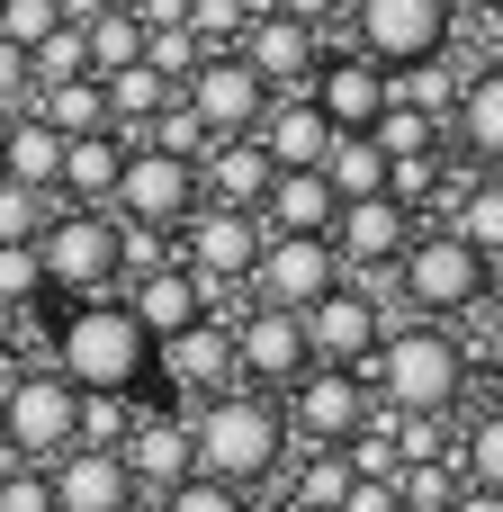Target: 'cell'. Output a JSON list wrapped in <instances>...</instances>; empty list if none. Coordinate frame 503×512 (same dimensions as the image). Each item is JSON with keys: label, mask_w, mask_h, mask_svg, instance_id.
Here are the masks:
<instances>
[{"label": "cell", "mask_w": 503, "mask_h": 512, "mask_svg": "<svg viewBox=\"0 0 503 512\" xmlns=\"http://www.w3.org/2000/svg\"><path fill=\"white\" fill-rule=\"evenodd\" d=\"M45 369L72 396H144L153 387V342L126 315V297H81L45 315Z\"/></svg>", "instance_id": "6da1fadb"}, {"label": "cell", "mask_w": 503, "mask_h": 512, "mask_svg": "<svg viewBox=\"0 0 503 512\" xmlns=\"http://www.w3.org/2000/svg\"><path fill=\"white\" fill-rule=\"evenodd\" d=\"M189 432H198V477H216L234 495H270L297 450L279 396H261V387H225V396L189 405Z\"/></svg>", "instance_id": "7a4b0ae2"}, {"label": "cell", "mask_w": 503, "mask_h": 512, "mask_svg": "<svg viewBox=\"0 0 503 512\" xmlns=\"http://www.w3.org/2000/svg\"><path fill=\"white\" fill-rule=\"evenodd\" d=\"M468 369L477 360H468V342L450 324L405 315V324H387V342H378V360L360 378H369V396L387 414H459L468 405Z\"/></svg>", "instance_id": "3957f363"}, {"label": "cell", "mask_w": 503, "mask_h": 512, "mask_svg": "<svg viewBox=\"0 0 503 512\" xmlns=\"http://www.w3.org/2000/svg\"><path fill=\"white\" fill-rule=\"evenodd\" d=\"M396 297H405V315H423V324H477L486 315V297H495V270L450 234V225H423L414 243H405V261H396Z\"/></svg>", "instance_id": "277c9868"}, {"label": "cell", "mask_w": 503, "mask_h": 512, "mask_svg": "<svg viewBox=\"0 0 503 512\" xmlns=\"http://www.w3.org/2000/svg\"><path fill=\"white\" fill-rule=\"evenodd\" d=\"M36 270H45V306H81V297H117L126 279V243L108 207H54L36 234Z\"/></svg>", "instance_id": "5b68a950"}, {"label": "cell", "mask_w": 503, "mask_h": 512, "mask_svg": "<svg viewBox=\"0 0 503 512\" xmlns=\"http://www.w3.org/2000/svg\"><path fill=\"white\" fill-rule=\"evenodd\" d=\"M261 216L252 207H216V198H198L189 207V225L171 234V252H180V270L216 297V315H234L243 306V279H252V261H261Z\"/></svg>", "instance_id": "8992f818"}, {"label": "cell", "mask_w": 503, "mask_h": 512, "mask_svg": "<svg viewBox=\"0 0 503 512\" xmlns=\"http://www.w3.org/2000/svg\"><path fill=\"white\" fill-rule=\"evenodd\" d=\"M72 423H81V396L45 360L36 369H9V387H0V450L18 468H54L72 450Z\"/></svg>", "instance_id": "52a82bcc"}, {"label": "cell", "mask_w": 503, "mask_h": 512, "mask_svg": "<svg viewBox=\"0 0 503 512\" xmlns=\"http://www.w3.org/2000/svg\"><path fill=\"white\" fill-rule=\"evenodd\" d=\"M450 36H459V27H450L441 0H351V9H342V45H360V54L387 63V72L450 54Z\"/></svg>", "instance_id": "ba28073f"}, {"label": "cell", "mask_w": 503, "mask_h": 512, "mask_svg": "<svg viewBox=\"0 0 503 512\" xmlns=\"http://www.w3.org/2000/svg\"><path fill=\"white\" fill-rule=\"evenodd\" d=\"M189 207H198V162H180L162 144H126V171H117L108 216L117 225H144V234H180Z\"/></svg>", "instance_id": "9c48e42d"}, {"label": "cell", "mask_w": 503, "mask_h": 512, "mask_svg": "<svg viewBox=\"0 0 503 512\" xmlns=\"http://www.w3.org/2000/svg\"><path fill=\"white\" fill-rule=\"evenodd\" d=\"M387 306L360 288V279H342V288H324L306 315H297V333H306V360L315 369H369L378 360V342H387Z\"/></svg>", "instance_id": "30bf717a"}, {"label": "cell", "mask_w": 503, "mask_h": 512, "mask_svg": "<svg viewBox=\"0 0 503 512\" xmlns=\"http://www.w3.org/2000/svg\"><path fill=\"white\" fill-rule=\"evenodd\" d=\"M279 414H288V441H297V450H342V441L378 414V396H369L360 369H315V360H306V378L279 396Z\"/></svg>", "instance_id": "8fae6325"}, {"label": "cell", "mask_w": 503, "mask_h": 512, "mask_svg": "<svg viewBox=\"0 0 503 512\" xmlns=\"http://www.w3.org/2000/svg\"><path fill=\"white\" fill-rule=\"evenodd\" d=\"M324 288H342L333 234H270L261 261H252V279H243V297H252V306H279V315H306Z\"/></svg>", "instance_id": "7c38bea8"}, {"label": "cell", "mask_w": 503, "mask_h": 512, "mask_svg": "<svg viewBox=\"0 0 503 512\" xmlns=\"http://www.w3.org/2000/svg\"><path fill=\"white\" fill-rule=\"evenodd\" d=\"M117 459H126V477L144 486V504H153V495H171L180 477H198L189 405H171V396H135V423H126V441H117Z\"/></svg>", "instance_id": "4fadbf2b"}, {"label": "cell", "mask_w": 503, "mask_h": 512, "mask_svg": "<svg viewBox=\"0 0 503 512\" xmlns=\"http://www.w3.org/2000/svg\"><path fill=\"white\" fill-rule=\"evenodd\" d=\"M225 387H243V369H234V324H225V315H207V324L153 342V396L207 405V396H225Z\"/></svg>", "instance_id": "5bb4252c"}, {"label": "cell", "mask_w": 503, "mask_h": 512, "mask_svg": "<svg viewBox=\"0 0 503 512\" xmlns=\"http://www.w3.org/2000/svg\"><path fill=\"white\" fill-rule=\"evenodd\" d=\"M180 99H189V117H198L216 144H225V135H252V126L270 117V81H261L234 45H225V54H207V63L180 81Z\"/></svg>", "instance_id": "9a60e30c"}, {"label": "cell", "mask_w": 503, "mask_h": 512, "mask_svg": "<svg viewBox=\"0 0 503 512\" xmlns=\"http://www.w3.org/2000/svg\"><path fill=\"white\" fill-rule=\"evenodd\" d=\"M306 99L324 108L333 135H369L387 117V63H369L360 45H324V63L306 72Z\"/></svg>", "instance_id": "2e32d148"}, {"label": "cell", "mask_w": 503, "mask_h": 512, "mask_svg": "<svg viewBox=\"0 0 503 512\" xmlns=\"http://www.w3.org/2000/svg\"><path fill=\"white\" fill-rule=\"evenodd\" d=\"M225 324H234V369H243V387L288 396V387L306 378V333H297V315H279V306H252V297H243Z\"/></svg>", "instance_id": "e0dca14e"}, {"label": "cell", "mask_w": 503, "mask_h": 512, "mask_svg": "<svg viewBox=\"0 0 503 512\" xmlns=\"http://www.w3.org/2000/svg\"><path fill=\"white\" fill-rule=\"evenodd\" d=\"M324 45H333V36H315V27L279 18V9H252V18H243V36H234V54L270 81V99H279V90H306V72L324 63Z\"/></svg>", "instance_id": "ac0fdd59"}, {"label": "cell", "mask_w": 503, "mask_h": 512, "mask_svg": "<svg viewBox=\"0 0 503 512\" xmlns=\"http://www.w3.org/2000/svg\"><path fill=\"white\" fill-rule=\"evenodd\" d=\"M117 297H126V315L144 324V342H171V333H189V324H207V315H216V297L180 270V252H171V261H153V270H135Z\"/></svg>", "instance_id": "d6986e66"}, {"label": "cell", "mask_w": 503, "mask_h": 512, "mask_svg": "<svg viewBox=\"0 0 503 512\" xmlns=\"http://www.w3.org/2000/svg\"><path fill=\"white\" fill-rule=\"evenodd\" d=\"M414 234H423V225H414L396 198H351V207L333 216V252H342V279H360V270H396Z\"/></svg>", "instance_id": "ffe728a7"}, {"label": "cell", "mask_w": 503, "mask_h": 512, "mask_svg": "<svg viewBox=\"0 0 503 512\" xmlns=\"http://www.w3.org/2000/svg\"><path fill=\"white\" fill-rule=\"evenodd\" d=\"M45 477H54V512H144V486L126 477L117 450H63Z\"/></svg>", "instance_id": "44dd1931"}, {"label": "cell", "mask_w": 503, "mask_h": 512, "mask_svg": "<svg viewBox=\"0 0 503 512\" xmlns=\"http://www.w3.org/2000/svg\"><path fill=\"white\" fill-rule=\"evenodd\" d=\"M450 153L468 171H503V63H477L450 99Z\"/></svg>", "instance_id": "7402d4cb"}, {"label": "cell", "mask_w": 503, "mask_h": 512, "mask_svg": "<svg viewBox=\"0 0 503 512\" xmlns=\"http://www.w3.org/2000/svg\"><path fill=\"white\" fill-rule=\"evenodd\" d=\"M252 144H261L279 171H324V153H333V126H324V108H315L306 90H279V99H270V117L252 126Z\"/></svg>", "instance_id": "603a6c76"}, {"label": "cell", "mask_w": 503, "mask_h": 512, "mask_svg": "<svg viewBox=\"0 0 503 512\" xmlns=\"http://www.w3.org/2000/svg\"><path fill=\"white\" fill-rule=\"evenodd\" d=\"M270 180H279V162H270L252 135H225V144L198 153V198H216V207H261Z\"/></svg>", "instance_id": "cb8c5ba5"}, {"label": "cell", "mask_w": 503, "mask_h": 512, "mask_svg": "<svg viewBox=\"0 0 503 512\" xmlns=\"http://www.w3.org/2000/svg\"><path fill=\"white\" fill-rule=\"evenodd\" d=\"M117 171H126V135H72L63 144V180H54V207H108L117 198Z\"/></svg>", "instance_id": "d4e9b609"}, {"label": "cell", "mask_w": 503, "mask_h": 512, "mask_svg": "<svg viewBox=\"0 0 503 512\" xmlns=\"http://www.w3.org/2000/svg\"><path fill=\"white\" fill-rule=\"evenodd\" d=\"M252 216H261V234H333L342 198L324 189V171H279V180H270V198H261Z\"/></svg>", "instance_id": "484cf974"}, {"label": "cell", "mask_w": 503, "mask_h": 512, "mask_svg": "<svg viewBox=\"0 0 503 512\" xmlns=\"http://www.w3.org/2000/svg\"><path fill=\"white\" fill-rule=\"evenodd\" d=\"M441 225H450V234H459V243H468V252L503 279V171H468V189L450 198V216H441Z\"/></svg>", "instance_id": "4316f807"}, {"label": "cell", "mask_w": 503, "mask_h": 512, "mask_svg": "<svg viewBox=\"0 0 503 512\" xmlns=\"http://www.w3.org/2000/svg\"><path fill=\"white\" fill-rule=\"evenodd\" d=\"M63 144H72V135H54L36 108H18V117H9V153H0V180H18V189L54 198V180H63Z\"/></svg>", "instance_id": "83f0119b"}, {"label": "cell", "mask_w": 503, "mask_h": 512, "mask_svg": "<svg viewBox=\"0 0 503 512\" xmlns=\"http://www.w3.org/2000/svg\"><path fill=\"white\" fill-rule=\"evenodd\" d=\"M171 99H180V90H171L153 63H126V72H108V135L144 144V135H153V117H162Z\"/></svg>", "instance_id": "f1b7e54d"}, {"label": "cell", "mask_w": 503, "mask_h": 512, "mask_svg": "<svg viewBox=\"0 0 503 512\" xmlns=\"http://www.w3.org/2000/svg\"><path fill=\"white\" fill-rule=\"evenodd\" d=\"M27 108H36L54 135H99V126H108V81H99V72H72V81H45Z\"/></svg>", "instance_id": "f546056e"}, {"label": "cell", "mask_w": 503, "mask_h": 512, "mask_svg": "<svg viewBox=\"0 0 503 512\" xmlns=\"http://www.w3.org/2000/svg\"><path fill=\"white\" fill-rule=\"evenodd\" d=\"M324 189H333L342 207H351V198H387V153H378V135H333Z\"/></svg>", "instance_id": "4dcf8cb0"}, {"label": "cell", "mask_w": 503, "mask_h": 512, "mask_svg": "<svg viewBox=\"0 0 503 512\" xmlns=\"http://www.w3.org/2000/svg\"><path fill=\"white\" fill-rule=\"evenodd\" d=\"M459 477L468 486H486V495H503V414L495 405H459Z\"/></svg>", "instance_id": "1f68e13d"}, {"label": "cell", "mask_w": 503, "mask_h": 512, "mask_svg": "<svg viewBox=\"0 0 503 512\" xmlns=\"http://www.w3.org/2000/svg\"><path fill=\"white\" fill-rule=\"evenodd\" d=\"M81 63L108 81V72H126V63H144V18L117 0V9H99L90 27H81Z\"/></svg>", "instance_id": "d6a6232c"}, {"label": "cell", "mask_w": 503, "mask_h": 512, "mask_svg": "<svg viewBox=\"0 0 503 512\" xmlns=\"http://www.w3.org/2000/svg\"><path fill=\"white\" fill-rule=\"evenodd\" d=\"M369 135H378V153H387V162H396V153H423V144H450V126H441V117H423V108H396V99H387V117H378Z\"/></svg>", "instance_id": "836d02e7"}, {"label": "cell", "mask_w": 503, "mask_h": 512, "mask_svg": "<svg viewBox=\"0 0 503 512\" xmlns=\"http://www.w3.org/2000/svg\"><path fill=\"white\" fill-rule=\"evenodd\" d=\"M135 423V396H81V423H72V450H117Z\"/></svg>", "instance_id": "e575fe53"}, {"label": "cell", "mask_w": 503, "mask_h": 512, "mask_svg": "<svg viewBox=\"0 0 503 512\" xmlns=\"http://www.w3.org/2000/svg\"><path fill=\"white\" fill-rule=\"evenodd\" d=\"M144 63H153V72H162V81L180 90V81H189V72L207 63V45H198L189 27H153V36H144Z\"/></svg>", "instance_id": "d590c367"}, {"label": "cell", "mask_w": 503, "mask_h": 512, "mask_svg": "<svg viewBox=\"0 0 503 512\" xmlns=\"http://www.w3.org/2000/svg\"><path fill=\"white\" fill-rule=\"evenodd\" d=\"M0 306H45V270H36V243H0Z\"/></svg>", "instance_id": "8d00e7d4"}, {"label": "cell", "mask_w": 503, "mask_h": 512, "mask_svg": "<svg viewBox=\"0 0 503 512\" xmlns=\"http://www.w3.org/2000/svg\"><path fill=\"white\" fill-rule=\"evenodd\" d=\"M144 512H252V495H234V486H216V477H180L171 495H153Z\"/></svg>", "instance_id": "74e56055"}, {"label": "cell", "mask_w": 503, "mask_h": 512, "mask_svg": "<svg viewBox=\"0 0 503 512\" xmlns=\"http://www.w3.org/2000/svg\"><path fill=\"white\" fill-rule=\"evenodd\" d=\"M243 18H252V0H189V36H198L207 54H225V45L243 36Z\"/></svg>", "instance_id": "f35d334b"}, {"label": "cell", "mask_w": 503, "mask_h": 512, "mask_svg": "<svg viewBox=\"0 0 503 512\" xmlns=\"http://www.w3.org/2000/svg\"><path fill=\"white\" fill-rule=\"evenodd\" d=\"M45 216H54V198H36V189L0 180V243H36V234H45Z\"/></svg>", "instance_id": "ab89813d"}, {"label": "cell", "mask_w": 503, "mask_h": 512, "mask_svg": "<svg viewBox=\"0 0 503 512\" xmlns=\"http://www.w3.org/2000/svg\"><path fill=\"white\" fill-rule=\"evenodd\" d=\"M27 72H36V90H45V81H72V72H90V63H81V27H54L45 45H27Z\"/></svg>", "instance_id": "60d3db41"}, {"label": "cell", "mask_w": 503, "mask_h": 512, "mask_svg": "<svg viewBox=\"0 0 503 512\" xmlns=\"http://www.w3.org/2000/svg\"><path fill=\"white\" fill-rule=\"evenodd\" d=\"M54 27H63L54 0H0V36H9V45H45Z\"/></svg>", "instance_id": "b9f144b4"}, {"label": "cell", "mask_w": 503, "mask_h": 512, "mask_svg": "<svg viewBox=\"0 0 503 512\" xmlns=\"http://www.w3.org/2000/svg\"><path fill=\"white\" fill-rule=\"evenodd\" d=\"M0 512H54V477L9 459V477H0Z\"/></svg>", "instance_id": "7bdbcfd3"}, {"label": "cell", "mask_w": 503, "mask_h": 512, "mask_svg": "<svg viewBox=\"0 0 503 512\" xmlns=\"http://www.w3.org/2000/svg\"><path fill=\"white\" fill-rule=\"evenodd\" d=\"M27 99H36V72H27V45H9V36H0V117H18Z\"/></svg>", "instance_id": "ee69618b"}, {"label": "cell", "mask_w": 503, "mask_h": 512, "mask_svg": "<svg viewBox=\"0 0 503 512\" xmlns=\"http://www.w3.org/2000/svg\"><path fill=\"white\" fill-rule=\"evenodd\" d=\"M261 9H279V18H297V27H315V36H333L351 0H261Z\"/></svg>", "instance_id": "f6af8a7d"}, {"label": "cell", "mask_w": 503, "mask_h": 512, "mask_svg": "<svg viewBox=\"0 0 503 512\" xmlns=\"http://www.w3.org/2000/svg\"><path fill=\"white\" fill-rule=\"evenodd\" d=\"M342 512H396V477H351Z\"/></svg>", "instance_id": "bcb514c9"}, {"label": "cell", "mask_w": 503, "mask_h": 512, "mask_svg": "<svg viewBox=\"0 0 503 512\" xmlns=\"http://www.w3.org/2000/svg\"><path fill=\"white\" fill-rule=\"evenodd\" d=\"M441 512H503V495H486V486H459Z\"/></svg>", "instance_id": "7dc6e473"}, {"label": "cell", "mask_w": 503, "mask_h": 512, "mask_svg": "<svg viewBox=\"0 0 503 512\" xmlns=\"http://www.w3.org/2000/svg\"><path fill=\"white\" fill-rule=\"evenodd\" d=\"M54 9H63V27H90V18H99V9H117V0H54Z\"/></svg>", "instance_id": "c3c4849f"}, {"label": "cell", "mask_w": 503, "mask_h": 512, "mask_svg": "<svg viewBox=\"0 0 503 512\" xmlns=\"http://www.w3.org/2000/svg\"><path fill=\"white\" fill-rule=\"evenodd\" d=\"M441 9H450V27H477V18H486L495 0H441Z\"/></svg>", "instance_id": "681fc988"}, {"label": "cell", "mask_w": 503, "mask_h": 512, "mask_svg": "<svg viewBox=\"0 0 503 512\" xmlns=\"http://www.w3.org/2000/svg\"><path fill=\"white\" fill-rule=\"evenodd\" d=\"M0 153H9V117H0Z\"/></svg>", "instance_id": "f907efd6"}, {"label": "cell", "mask_w": 503, "mask_h": 512, "mask_svg": "<svg viewBox=\"0 0 503 512\" xmlns=\"http://www.w3.org/2000/svg\"><path fill=\"white\" fill-rule=\"evenodd\" d=\"M396 512H414V504H396Z\"/></svg>", "instance_id": "816d5d0a"}, {"label": "cell", "mask_w": 503, "mask_h": 512, "mask_svg": "<svg viewBox=\"0 0 503 512\" xmlns=\"http://www.w3.org/2000/svg\"><path fill=\"white\" fill-rule=\"evenodd\" d=\"M0 387H9V378H0Z\"/></svg>", "instance_id": "f5cc1de1"}]
</instances>
